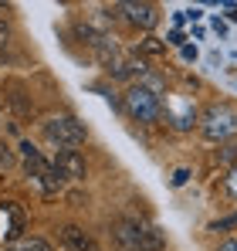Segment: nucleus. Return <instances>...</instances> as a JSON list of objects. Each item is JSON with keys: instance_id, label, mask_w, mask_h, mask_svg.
I'll use <instances>...</instances> for the list:
<instances>
[{"instance_id": "f257e3e1", "label": "nucleus", "mask_w": 237, "mask_h": 251, "mask_svg": "<svg viewBox=\"0 0 237 251\" xmlns=\"http://www.w3.org/2000/svg\"><path fill=\"white\" fill-rule=\"evenodd\" d=\"M122 109L129 112V119L146 123V126L163 119V99H159L156 88H149V85H132L125 92V99H122Z\"/></svg>"}, {"instance_id": "f03ea898", "label": "nucleus", "mask_w": 237, "mask_h": 251, "mask_svg": "<svg viewBox=\"0 0 237 251\" xmlns=\"http://www.w3.org/2000/svg\"><path fill=\"white\" fill-rule=\"evenodd\" d=\"M200 132H203L210 143H227L231 136H237V109L231 102L210 105V109L200 116Z\"/></svg>"}, {"instance_id": "7ed1b4c3", "label": "nucleus", "mask_w": 237, "mask_h": 251, "mask_svg": "<svg viewBox=\"0 0 237 251\" xmlns=\"http://www.w3.org/2000/svg\"><path fill=\"white\" fill-rule=\"evenodd\" d=\"M44 136H47L51 143H58L61 150H71V146L85 143L88 129H85V123L75 119V116H54V119L44 123Z\"/></svg>"}, {"instance_id": "20e7f679", "label": "nucleus", "mask_w": 237, "mask_h": 251, "mask_svg": "<svg viewBox=\"0 0 237 251\" xmlns=\"http://www.w3.org/2000/svg\"><path fill=\"white\" fill-rule=\"evenodd\" d=\"M112 234H116V241H118V245H122L125 251H142L146 224H142V221H132V217H125V221H118L116 227H112Z\"/></svg>"}, {"instance_id": "39448f33", "label": "nucleus", "mask_w": 237, "mask_h": 251, "mask_svg": "<svg viewBox=\"0 0 237 251\" xmlns=\"http://www.w3.org/2000/svg\"><path fill=\"white\" fill-rule=\"evenodd\" d=\"M109 75L116 78V82H132L136 75L142 78L146 75V65H142V58H136V54H118L109 61Z\"/></svg>"}, {"instance_id": "423d86ee", "label": "nucleus", "mask_w": 237, "mask_h": 251, "mask_svg": "<svg viewBox=\"0 0 237 251\" xmlns=\"http://www.w3.org/2000/svg\"><path fill=\"white\" fill-rule=\"evenodd\" d=\"M54 170H58L65 180H85V156H81L78 150H58Z\"/></svg>"}, {"instance_id": "0eeeda50", "label": "nucleus", "mask_w": 237, "mask_h": 251, "mask_svg": "<svg viewBox=\"0 0 237 251\" xmlns=\"http://www.w3.org/2000/svg\"><path fill=\"white\" fill-rule=\"evenodd\" d=\"M118 10L125 14V21H129V24H136V27H142V31H153V27H156V21H159V14H156V7H153V3H122Z\"/></svg>"}, {"instance_id": "6e6552de", "label": "nucleus", "mask_w": 237, "mask_h": 251, "mask_svg": "<svg viewBox=\"0 0 237 251\" xmlns=\"http://www.w3.org/2000/svg\"><path fill=\"white\" fill-rule=\"evenodd\" d=\"M61 241H65V251H98L95 238H92V234H85L81 227H75V224L61 227Z\"/></svg>"}, {"instance_id": "1a4fd4ad", "label": "nucleus", "mask_w": 237, "mask_h": 251, "mask_svg": "<svg viewBox=\"0 0 237 251\" xmlns=\"http://www.w3.org/2000/svg\"><path fill=\"white\" fill-rule=\"evenodd\" d=\"M7 251H51V245L44 238H21V241H14Z\"/></svg>"}, {"instance_id": "9d476101", "label": "nucleus", "mask_w": 237, "mask_h": 251, "mask_svg": "<svg viewBox=\"0 0 237 251\" xmlns=\"http://www.w3.org/2000/svg\"><path fill=\"white\" fill-rule=\"evenodd\" d=\"M139 51H146V54H163V51H166V44L159 41V38H146V41L139 44Z\"/></svg>"}, {"instance_id": "9b49d317", "label": "nucleus", "mask_w": 237, "mask_h": 251, "mask_svg": "<svg viewBox=\"0 0 237 251\" xmlns=\"http://www.w3.org/2000/svg\"><path fill=\"white\" fill-rule=\"evenodd\" d=\"M187 176H190V170H176V173H173V187H183Z\"/></svg>"}, {"instance_id": "f8f14e48", "label": "nucleus", "mask_w": 237, "mask_h": 251, "mask_svg": "<svg viewBox=\"0 0 237 251\" xmlns=\"http://www.w3.org/2000/svg\"><path fill=\"white\" fill-rule=\"evenodd\" d=\"M217 251H237V241L234 238H227V241H220V248Z\"/></svg>"}, {"instance_id": "ddd939ff", "label": "nucleus", "mask_w": 237, "mask_h": 251, "mask_svg": "<svg viewBox=\"0 0 237 251\" xmlns=\"http://www.w3.org/2000/svg\"><path fill=\"white\" fill-rule=\"evenodd\" d=\"M227 187H231V194L237 197V170H234V176H227Z\"/></svg>"}, {"instance_id": "4468645a", "label": "nucleus", "mask_w": 237, "mask_h": 251, "mask_svg": "<svg viewBox=\"0 0 237 251\" xmlns=\"http://www.w3.org/2000/svg\"><path fill=\"white\" fill-rule=\"evenodd\" d=\"M7 41V27H3V24H0V44Z\"/></svg>"}, {"instance_id": "2eb2a0df", "label": "nucleus", "mask_w": 237, "mask_h": 251, "mask_svg": "<svg viewBox=\"0 0 237 251\" xmlns=\"http://www.w3.org/2000/svg\"><path fill=\"white\" fill-rule=\"evenodd\" d=\"M231 21H237V7H231Z\"/></svg>"}]
</instances>
